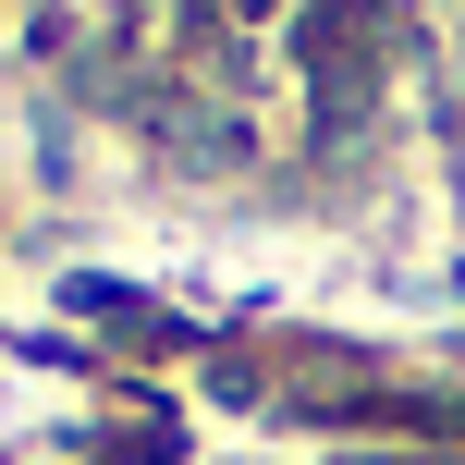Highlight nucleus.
<instances>
[{
	"label": "nucleus",
	"instance_id": "f257e3e1",
	"mask_svg": "<svg viewBox=\"0 0 465 465\" xmlns=\"http://www.w3.org/2000/svg\"><path fill=\"white\" fill-rule=\"evenodd\" d=\"M380 25H392V13H380V0H319V13L294 25V49H306V62L331 74V62H343V49H355V37H380Z\"/></svg>",
	"mask_w": 465,
	"mask_h": 465
},
{
	"label": "nucleus",
	"instance_id": "f03ea898",
	"mask_svg": "<svg viewBox=\"0 0 465 465\" xmlns=\"http://www.w3.org/2000/svg\"><path fill=\"white\" fill-rule=\"evenodd\" d=\"M232 13H270V0H232Z\"/></svg>",
	"mask_w": 465,
	"mask_h": 465
}]
</instances>
